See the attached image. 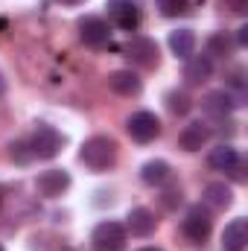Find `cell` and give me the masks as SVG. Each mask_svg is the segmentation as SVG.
Here are the masks:
<instances>
[{
	"mask_svg": "<svg viewBox=\"0 0 248 251\" xmlns=\"http://www.w3.org/2000/svg\"><path fill=\"white\" fill-rule=\"evenodd\" d=\"M204 201H207L210 207H216V210H225V207H231L234 193H231V187H228L225 181H213V184L204 187Z\"/></svg>",
	"mask_w": 248,
	"mask_h": 251,
	"instance_id": "d6986e66",
	"label": "cell"
},
{
	"mask_svg": "<svg viewBox=\"0 0 248 251\" xmlns=\"http://www.w3.org/2000/svg\"><path fill=\"white\" fill-rule=\"evenodd\" d=\"M62 146H64V137L53 128V126H47V123L35 126L32 140H29V149H32V155H35V158L50 161V158H56V155L62 152Z\"/></svg>",
	"mask_w": 248,
	"mask_h": 251,
	"instance_id": "3957f363",
	"label": "cell"
},
{
	"mask_svg": "<svg viewBox=\"0 0 248 251\" xmlns=\"http://www.w3.org/2000/svg\"><path fill=\"white\" fill-rule=\"evenodd\" d=\"M234 50V41L225 35V32H213L210 41H207V56H231Z\"/></svg>",
	"mask_w": 248,
	"mask_h": 251,
	"instance_id": "ffe728a7",
	"label": "cell"
},
{
	"mask_svg": "<svg viewBox=\"0 0 248 251\" xmlns=\"http://www.w3.org/2000/svg\"><path fill=\"white\" fill-rule=\"evenodd\" d=\"M125 237H128L125 225L108 219V222H99V225L94 228L91 243H94V249L97 251H120L125 246Z\"/></svg>",
	"mask_w": 248,
	"mask_h": 251,
	"instance_id": "277c9868",
	"label": "cell"
},
{
	"mask_svg": "<svg viewBox=\"0 0 248 251\" xmlns=\"http://www.w3.org/2000/svg\"><path fill=\"white\" fill-rule=\"evenodd\" d=\"M248 243V225L246 219H231L222 231V246L225 251H243Z\"/></svg>",
	"mask_w": 248,
	"mask_h": 251,
	"instance_id": "2e32d148",
	"label": "cell"
},
{
	"mask_svg": "<svg viewBox=\"0 0 248 251\" xmlns=\"http://www.w3.org/2000/svg\"><path fill=\"white\" fill-rule=\"evenodd\" d=\"M67 187H70V173H67V170H47V173H41V176L35 178V190H38V196H44V199H56V196H62Z\"/></svg>",
	"mask_w": 248,
	"mask_h": 251,
	"instance_id": "9c48e42d",
	"label": "cell"
},
{
	"mask_svg": "<svg viewBox=\"0 0 248 251\" xmlns=\"http://www.w3.org/2000/svg\"><path fill=\"white\" fill-rule=\"evenodd\" d=\"M108 88H111L114 94H120V97H137L140 88H143V82H140V76L131 73V70H114V73L108 76Z\"/></svg>",
	"mask_w": 248,
	"mask_h": 251,
	"instance_id": "4fadbf2b",
	"label": "cell"
},
{
	"mask_svg": "<svg viewBox=\"0 0 248 251\" xmlns=\"http://www.w3.org/2000/svg\"><path fill=\"white\" fill-rule=\"evenodd\" d=\"M167 108H170L173 114H187V111L193 108V100H190L187 91H170V94H167Z\"/></svg>",
	"mask_w": 248,
	"mask_h": 251,
	"instance_id": "44dd1931",
	"label": "cell"
},
{
	"mask_svg": "<svg viewBox=\"0 0 248 251\" xmlns=\"http://www.w3.org/2000/svg\"><path fill=\"white\" fill-rule=\"evenodd\" d=\"M170 50H173L175 59H184L187 62L196 53V32L193 29H175V32H170Z\"/></svg>",
	"mask_w": 248,
	"mask_h": 251,
	"instance_id": "ac0fdd59",
	"label": "cell"
},
{
	"mask_svg": "<svg viewBox=\"0 0 248 251\" xmlns=\"http://www.w3.org/2000/svg\"><path fill=\"white\" fill-rule=\"evenodd\" d=\"M237 44H240V47H246V44H248V26H240V35H237Z\"/></svg>",
	"mask_w": 248,
	"mask_h": 251,
	"instance_id": "484cf974",
	"label": "cell"
},
{
	"mask_svg": "<svg viewBox=\"0 0 248 251\" xmlns=\"http://www.w3.org/2000/svg\"><path fill=\"white\" fill-rule=\"evenodd\" d=\"M210 231H213L210 210H207V207H201V204H193V207L187 210V216L181 219V234H184L190 243L201 246V243H207Z\"/></svg>",
	"mask_w": 248,
	"mask_h": 251,
	"instance_id": "7a4b0ae2",
	"label": "cell"
},
{
	"mask_svg": "<svg viewBox=\"0 0 248 251\" xmlns=\"http://www.w3.org/2000/svg\"><path fill=\"white\" fill-rule=\"evenodd\" d=\"M9 158H12L15 164H29L35 155H32V149H29V143H26V140H18V143H12V146H9Z\"/></svg>",
	"mask_w": 248,
	"mask_h": 251,
	"instance_id": "7402d4cb",
	"label": "cell"
},
{
	"mask_svg": "<svg viewBox=\"0 0 248 251\" xmlns=\"http://www.w3.org/2000/svg\"><path fill=\"white\" fill-rule=\"evenodd\" d=\"M0 251H3V246H0Z\"/></svg>",
	"mask_w": 248,
	"mask_h": 251,
	"instance_id": "f546056e",
	"label": "cell"
},
{
	"mask_svg": "<svg viewBox=\"0 0 248 251\" xmlns=\"http://www.w3.org/2000/svg\"><path fill=\"white\" fill-rule=\"evenodd\" d=\"M62 3H70V6H76V3H82V0H62Z\"/></svg>",
	"mask_w": 248,
	"mask_h": 251,
	"instance_id": "83f0119b",
	"label": "cell"
},
{
	"mask_svg": "<svg viewBox=\"0 0 248 251\" xmlns=\"http://www.w3.org/2000/svg\"><path fill=\"white\" fill-rule=\"evenodd\" d=\"M161 204H164L167 210H175V207L181 204V187H167L164 196H161Z\"/></svg>",
	"mask_w": 248,
	"mask_h": 251,
	"instance_id": "cb8c5ba5",
	"label": "cell"
},
{
	"mask_svg": "<svg viewBox=\"0 0 248 251\" xmlns=\"http://www.w3.org/2000/svg\"><path fill=\"white\" fill-rule=\"evenodd\" d=\"M140 178H143V184H149V187H164V184L173 181V167H170L167 161H146V164L140 167Z\"/></svg>",
	"mask_w": 248,
	"mask_h": 251,
	"instance_id": "5bb4252c",
	"label": "cell"
},
{
	"mask_svg": "<svg viewBox=\"0 0 248 251\" xmlns=\"http://www.w3.org/2000/svg\"><path fill=\"white\" fill-rule=\"evenodd\" d=\"M140 251H161V249H140Z\"/></svg>",
	"mask_w": 248,
	"mask_h": 251,
	"instance_id": "f1b7e54d",
	"label": "cell"
},
{
	"mask_svg": "<svg viewBox=\"0 0 248 251\" xmlns=\"http://www.w3.org/2000/svg\"><path fill=\"white\" fill-rule=\"evenodd\" d=\"M155 228H158V219H155V213H152L149 207H134V210H128V216H125V231H131V237H149V234H155Z\"/></svg>",
	"mask_w": 248,
	"mask_h": 251,
	"instance_id": "8fae6325",
	"label": "cell"
},
{
	"mask_svg": "<svg viewBox=\"0 0 248 251\" xmlns=\"http://www.w3.org/2000/svg\"><path fill=\"white\" fill-rule=\"evenodd\" d=\"M105 9H108V18L114 21V26H120L123 32H134L140 26V3L137 0H108Z\"/></svg>",
	"mask_w": 248,
	"mask_h": 251,
	"instance_id": "5b68a950",
	"label": "cell"
},
{
	"mask_svg": "<svg viewBox=\"0 0 248 251\" xmlns=\"http://www.w3.org/2000/svg\"><path fill=\"white\" fill-rule=\"evenodd\" d=\"M125 128H128L131 140L149 143V140H155V137L161 134V120H158L152 111H137V114H131V117L125 120Z\"/></svg>",
	"mask_w": 248,
	"mask_h": 251,
	"instance_id": "52a82bcc",
	"label": "cell"
},
{
	"mask_svg": "<svg viewBox=\"0 0 248 251\" xmlns=\"http://www.w3.org/2000/svg\"><path fill=\"white\" fill-rule=\"evenodd\" d=\"M210 73H213V62H210V56H190L184 64V79L190 85H201V82H207L210 79Z\"/></svg>",
	"mask_w": 248,
	"mask_h": 251,
	"instance_id": "e0dca14e",
	"label": "cell"
},
{
	"mask_svg": "<svg viewBox=\"0 0 248 251\" xmlns=\"http://www.w3.org/2000/svg\"><path fill=\"white\" fill-rule=\"evenodd\" d=\"M125 53H128V59L134 64H140V67H158V44L152 41V38H131L128 44H125Z\"/></svg>",
	"mask_w": 248,
	"mask_h": 251,
	"instance_id": "30bf717a",
	"label": "cell"
},
{
	"mask_svg": "<svg viewBox=\"0 0 248 251\" xmlns=\"http://www.w3.org/2000/svg\"><path fill=\"white\" fill-rule=\"evenodd\" d=\"M190 0H158V9L164 18H175V15H184Z\"/></svg>",
	"mask_w": 248,
	"mask_h": 251,
	"instance_id": "603a6c76",
	"label": "cell"
},
{
	"mask_svg": "<svg viewBox=\"0 0 248 251\" xmlns=\"http://www.w3.org/2000/svg\"><path fill=\"white\" fill-rule=\"evenodd\" d=\"M3 91H6V79H3V73H0V97H3Z\"/></svg>",
	"mask_w": 248,
	"mask_h": 251,
	"instance_id": "4316f807",
	"label": "cell"
},
{
	"mask_svg": "<svg viewBox=\"0 0 248 251\" xmlns=\"http://www.w3.org/2000/svg\"><path fill=\"white\" fill-rule=\"evenodd\" d=\"M79 158H82V164H85L88 170L102 173V170L114 167V161H117V143H114L111 137H105V134H94V137H88V140L82 143Z\"/></svg>",
	"mask_w": 248,
	"mask_h": 251,
	"instance_id": "6da1fadb",
	"label": "cell"
},
{
	"mask_svg": "<svg viewBox=\"0 0 248 251\" xmlns=\"http://www.w3.org/2000/svg\"><path fill=\"white\" fill-rule=\"evenodd\" d=\"M222 3H225L234 15H243V12L248 9V0H222Z\"/></svg>",
	"mask_w": 248,
	"mask_h": 251,
	"instance_id": "d4e9b609",
	"label": "cell"
},
{
	"mask_svg": "<svg viewBox=\"0 0 248 251\" xmlns=\"http://www.w3.org/2000/svg\"><path fill=\"white\" fill-rule=\"evenodd\" d=\"M207 140H210V128L201 123V120L184 126V131L178 134V146H181L184 152H198Z\"/></svg>",
	"mask_w": 248,
	"mask_h": 251,
	"instance_id": "7c38bea8",
	"label": "cell"
},
{
	"mask_svg": "<svg viewBox=\"0 0 248 251\" xmlns=\"http://www.w3.org/2000/svg\"><path fill=\"white\" fill-rule=\"evenodd\" d=\"M240 100H243V97H234V94H228V91H210V94L201 100V105H204V111H207L210 117L225 120L237 105H243Z\"/></svg>",
	"mask_w": 248,
	"mask_h": 251,
	"instance_id": "ba28073f",
	"label": "cell"
},
{
	"mask_svg": "<svg viewBox=\"0 0 248 251\" xmlns=\"http://www.w3.org/2000/svg\"><path fill=\"white\" fill-rule=\"evenodd\" d=\"M207 164L216 170V173H234L237 167H243V158L234 146H216L207 158Z\"/></svg>",
	"mask_w": 248,
	"mask_h": 251,
	"instance_id": "9a60e30c",
	"label": "cell"
},
{
	"mask_svg": "<svg viewBox=\"0 0 248 251\" xmlns=\"http://www.w3.org/2000/svg\"><path fill=\"white\" fill-rule=\"evenodd\" d=\"M79 38L88 44V47H94V50H99V47H105L108 41H111V26L102 21V18H97V15H85V18H79Z\"/></svg>",
	"mask_w": 248,
	"mask_h": 251,
	"instance_id": "8992f818",
	"label": "cell"
}]
</instances>
